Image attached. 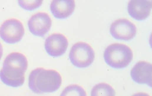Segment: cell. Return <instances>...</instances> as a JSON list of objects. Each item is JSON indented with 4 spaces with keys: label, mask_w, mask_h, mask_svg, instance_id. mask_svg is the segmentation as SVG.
<instances>
[{
    "label": "cell",
    "mask_w": 152,
    "mask_h": 96,
    "mask_svg": "<svg viewBox=\"0 0 152 96\" xmlns=\"http://www.w3.org/2000/svg\"><path fill=\"white\" fill-rule=\"evenodd\" d=\"M152 8V0H132L128 3V10L132 17L141 21L148 17Z\"/></svg>",
    "instance_id": "10"
},
{
    "label": "cell",
    "mask_w": 152,
    "mask_h": 96,
    "mask_svg": "<svg viewBox=\"0 0 152 96\" xmlns=\"http://www.w3.org/2000/svg\"><path fill=\"white\" fill-rule=\"evenodd\" d=\"M132 96H150L148 94L145 92H138V93H135Z\"/></svg>",
    "instance_id": "17"
},
{
    "label": "cell",
    "mask_w": 152,
    "mask_h": 96,
    "mask_svg": "<svg viewBox=\"0 0 152 96\" xmlns=\"http://www.w3.org/2000/svg\"><path fill=\"white\" fill-rule=\"evenodd\" d=\"M19 4L21 7L27 10H33L38 8L42 4V1H19Z\"/></svg>",
    "instance_id": "16"
},
{
    "label": "cell",
    "mask_w": 152,
    "mask_h": 96,
    "mask_svg": "<svg viewBox=\"0 0 152 96\" xmlns=\"http://www.w3.org/2000/svg\"><path fill=\"white\" fill-rule=\"evenodd\" d=\"M43 68H39L35 69L31 71L29 77V86L30 90L34 93H42L36 87V80L39 73L43 69Z\"/></svg>",
    "instance_id": "15"
},
{
    "label": "cell",
    "mask_w": 152,
    "mask_h": 96,
    "mask_svg": "<svg viewBox=\"0 0 152 96\" xmlns=\"http://www.w3.org/2000/svg\"><path fill=\"white\" fill-rule=\"evenodd\" d=\"M106 63L115 69L125 68L132 61L133 53L125 44L113 43L107 47L104 54Z\"/></svg>",
    "instance_id": "1"
},
{
    "label": "cell",
    "mask_w": 152,
    "mask_h": 96,
    "mask_svg": "<svg viewBox=\"0 0 152 96\" xmlns=\"http://www.w3.org/2000/svg\"><path fill=\"white\" fill-rule=\"evenodd\" d=\"M28 25L32 34L38 36L43 37L50 29L52 19L47 13L39 12L31 17Z\"/></svg>",
    "instance_id": "7"
},
{
    "label": "cell",
    "mask_w": 152,
    "mask_h": 96,
    "mask_svg": "<svg viewBox=\"0 0 152 96\" xmlns=\"http://www.w3.org/2000/svg\"><path fill=\"white\" fill-rule=\"evenodd\" d=\"M131 76L135 82L152 87V64L146 61L139 62L131 70Z\"/></svg>",
    "instance_id": "9"
},
{
    "label": "cell",
    "mask_w": 152,
    "mask_h": 96,
    "mask_svg": "<svg viewBox=\"0 0 152 96\" xmlns=\"http://www.w3.org/2000/svg\"><path fill=\"white\" fill-rule=\"evenodd\" d=\"M68 45V41L66 37L59 33H55L48 37L45 43V49L48 54L55 57L64 54Z\"/></svg>",
    "instance_id": "8"
},
{
    "label": "cell",
    "mask_w": 152,
    "mask_h": 96,
    "mask_svg": "<svg viewBox=\"0 0 152 96\" xmlns=\"http://www.w3.org/2000/svg\"><path fill=\"white\" fill-rule=\"evenodd\" d=\"M0 78L4 84L13 87H18L22 86L25 82V76L19 79H10L5 76L1 70L0 71Z\"/></svg>",
    "instance_id": "14"
},
{
    "label": "cell",
    "mask_w": 152,
    "mask_h": 96,
    "mask_svg": "<svg viewBox=\"0 0 152 96\" xmlns=\"http://www.w3.org/2000/svg\"><path fill=\"white\" fill-rule=\"evenodd\" d=\"M60 96H87L84 89L76 84L69 85L65 88Z\"/></svg>",
    "instance_id": "13"
},
{
    "label": "cell",
    "mask_w": 152,
    "mask_h": 96,
    "mask_svg": "<svg viewBox=\"0 0 152 96\" xmlns=\"http://www.w3.org/2000/svg\"><path fill=\"white\" fill-rule=\"evenodd\" d=\"M61 84L60 75L54 70L43 69L36 78V87L42 93L54 92L60 88Z\"/></svg>",
    "instance_id": "4"
},
{
    "label": "cell",
    "mask_w": 152,
    "mask_h": 96,
    "mask_svg": "<svg viewBox=\"0 0 152 96\" xmlns=\"http://www.w3.org/2000/svg\"><path fill=\"white\" fill-rule=\"evenodd\" d=\"M27 68L26 56L22 53L13 52L7 56L1 70L8 78L18 79L25 76Z\"/></svg>",
    "instance_id": "2"
},
{
    "label": "cell",
    "mask_w": 152,
    "mask_h": 96,
    "mask_svg": "<svg viewBox=\"0 0 152 96\" xmlns=\"http://www.w3.org/2000/svg\"><path fill=\"white\" fill-rule=\"evenodd\" d=\"M2 55H3V48H2V45L0 43V60L2 57Z\"/></svg>",
    "instance_id": "18"
},
{
    "label": "cell",
    "mask_w": 152,
    "mask_h": 96,
    "mask_svg": "<svg viewBox=\"0 0 152 96\" xmlns=\"http://www.w3.org/2000/svg\"><path fill=\"white\" fill-rule=\"evenodd\" d=\"M25 33L23 24L16 19H8L0 28V37L8 43L13 44L22 39Z\"/></svg>",
    "instance_id": "5"
},
{
    "label": "cell",
    "mask_w": 152,
    "mask_h": 96,
    "mask_svg": "<svg viewBox=\"0 0 152 96\" xmlns=\"http://www.w3.org/2000/svg\"><path fill=\"white\" fill-rule=\"evenodd\" d=\"M110 33L117 40H129L135 36L137 28L134 24L126 19H119L112 23Z\"/></svg>",
    "instance_id": "6"
},
{
    "label": "cell",
    "mask_w": 152,
    "mask_h": 96,
    "mask_svg": "<svg viewBox=\"0 0 152 96\" xmlns=\"http://www.w3.org/2000/svg\"><path fill=\"white\" fill-rule=\"evenodd\" d=\"M115 92L113 87L105 83L98 84L94 86L91 96H115Z\"/></svg>",
    "instance_id": "12"
},
{
    "label": "cell",
    "mask_w": 152,
    "mask_h": 96,
    "mask_svg": "<svg viewBox=\"0 0 152 96\" xmlns=\"http://www.w3.org/2000/svg\"><path fill=\"white\" fill-rule=\"evenodd\" d=\"M69 58L72 63L75 67L86 68L90 66L94 60V51L87 43H77L72 47Z\"/></svg>",
    "instance_id": "3"
},
{
    "label": "cell",
    "mask_w": 152,
    "mask_h": 96,
    "mask_svg": "<svg viewBox=\"0 0 152 96\" xmlns=\"http://www.w3.org/2000/svg\"><path fill=\"white\" fill-rule=\"evenodd\" d=\"M75 3L73 0H54L50 4V10L54 17L65 19L74 11Z\"/></svg>",
    "instance_id": "11"
}]
</instances>
